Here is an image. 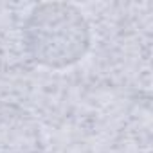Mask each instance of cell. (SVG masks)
Masks as SVG:
<instances>
[{
  "label": "cell",
  "instance_id": "obj_1",
  "mask_svg": "<svg viewBox=\"0 0 153 153\" xmlns=\"http://www.w3.org/2000/svg\"><path fill=\"white\" fill-rule=\"evenodd\" d=\"M90 43V25L74 4H38L24 24V45L29 56L47 68L61 70L76 65L87 56Z\"/></svg>",
  "mask_w": 153,
  "mask_h": 153
},
{
  "label": "cell",
  "instance_id": "obj_2",
  "mask_svg": "<svg viewBox=\"0 0 153 153\" xmlns=\"http://www.w3.org/2000/svg\"><path fill=\"white\" fill-rule=\"evenodd\" d=\"M43 149L38 119L16 105L0 103V153H43Z\"/></svg>",
  "mask_w": 153,
  "mask_h": 153
}]
</instances>
